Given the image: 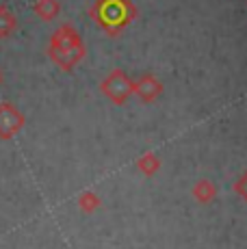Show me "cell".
<instances>
[{"label": "cell", "instance_id": "6da1fadb", "mask_svg": "<svg viewBox=\"0 0 247 249\" xmlns=\"http://www.w3.org/2000/svg\"><path fill=\"white\" fill-rule=\"evenodd\" d=\"M20 124H22V117L16 108L9 107V104H2V107H0V135L2 137L13 135V132L20 128Z\"/></svg>", "mask_w": 247, "mask_h": 249}, {"label": "cell", "instance_id": "3957f363", "mask_svg": "<svg viewBox=\"0 0 247 249\" xmlns=\"http://www.w3.org/2000/svg\"><path fill=\"white\" fill-rule=\"evenodd\" d=\"M0 80H2V74H0Z\"/></svg>", "mask_w": 247, "mask_h": 249}, {"label": "cell", "instance_id": "7a4b0ae2", "mask_svg": "<svg viewBox=\"0 0 247 249\" xmlns=\"http://www.w3.org/2000/svg\"><path fill=\"white\" fill-rule=\"evenodd\" d=\"M16 28V18L7 7H0V37H7Z\"/></svg>", "mask_w": 247, "mask_h": 249}]
</instances>
